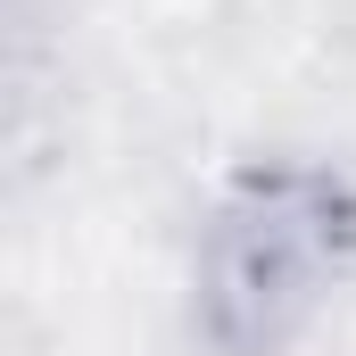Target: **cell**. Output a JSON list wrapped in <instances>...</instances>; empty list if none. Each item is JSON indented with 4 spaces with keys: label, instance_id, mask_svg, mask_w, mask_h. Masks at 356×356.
<instances>
[{
    "label": "cell",
    "instance_id": "cell-2",
    "mask_svg": "<svg viewBox=\"0 0 356 356\" xmlns=\"http://www.w3.org/2000/svg\"><path fill=\"white\" fill-rule=\"evenodd\" d=\"M8 25H17V0H0V42H8Z\"/></svg>",
    "mask_w": 356,
    "mask_h": 356
},
{
    "label": "cell",
    "instance_id": "cell-1",
    "mask_svg": "<svg viewBox=\"0 0 356 356\" xmlns=\"http://www.w3.org/2000/svg\"><path fill=\"white\" fill-rule=\"evenodd\" d=\"M356 282V182L315 158L249 166L199 232L191 315L216 356H290Z\"/></svg>",
    "mask_w": 356,
    "mask_h": 356
}]
</instances>
